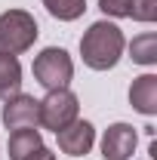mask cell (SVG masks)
<instances>
[{
    "label": "cell",
    "mask_w": 157,
    "mask_h": 160,
    "mask_svg": "<svg viewBox=\"0 0 157 160\" xmlns=\"http://www.w3.org/2000/svg\"><path fill=\"white\" fill-rule=\"evenodd\" d=\"M129 19H136V22H154L157 19V0H133Z\"/></svg>",
    "instance_id": "4fadbf2b"
},
{
    "label": "cell",
    "mask_w": 157,
    "mask_h": 160,
    "mask_svg": "<svg viewBox=\"0 0 157 160\" xmlns=\"http://www.w3.org/2000/svg\"><path fill=\"white\" fill-rule=\"evenodd\" d=\"M102 12L105 16H114V19H129V6L133 0H99Z\"/></svg>",
    "instance_id": "5bb4252c"
},
{
    "label": "cell",
    "mask_w": 157,
    "mask_h": 160,
    "mask_svg": "<svg viewBox=\"0 0 157 160\" xmlns=\"http://www.w3.org/2000/svg\"><path fill=\"white\" fill-rule=\"evenodd\" d=\"M136 151V129L129 123H114L102 136V154L105 160H129Z\"/></svg>",
    "instance_id": "52a82bcc"
},
{
    "label": "cell",
    "mask_w": 157,
    "mask_h": 160,
    "mask_svg": "<svg viewBox=\"0 0 157 160\" xmlns=\"http://www.w3.org/2000/svg\"><path fill=\"white\" fill-rule=\"evenodd\" d=\"M129 105L139 114H157V77L154 74H142L129 86Z\"/></svg>",
    "instance_id": "ba28073f"
},
{
    "label": "cell",
    "mask_w": 157,
    "mask_h": 160,
    "mask_svg": "<svg viewBox=\"0 0 157 160\" xmlns=\"http://www.w3.org/2000/svg\"><path fill=\"white\" fill-rule=\"evenodd\" d=\"M37 22L25 9H9L0 16V52L19 56L25 49H31V43L37 40Z\"/></svg>",
    "instance_id": "7a4b0ae2"
},
{
    "label": "cell",
    "mask_w": 157,
    "mask_h": 160,
    "mask_svg": "<svg viewBox=\"0 0 157 160\" xmlns=\"http://www.w3.org/2000/svg\"><path fill=\"white\" fill-rule=\"evenodd\" d=\"M56 136H59V148L65 151V154H71V157H83V154L93 151L96 129H93L89 120H74V123H68L65 129H59Z\"/></svg>",
    "instance_id": "8992f818"
},
{
    "label": "cell",
    "mask_w": 157,
    "mask_h": 160,
    "mask_svg": "<svg viewBox=\"0 0 157 160\" xmlns=\"http://www.w3.org/2000/svg\"><path fill=\"white\" fill-rule=\"evenodd\" d=\"M40 145V132L37 129H13L9 132V160H25V157H31L34 151H37Z\"/></svg>",
    "instance_id": "30bf717a"
},
{
    "label": "cell",
    "mask_w": 157,
    "mask_h": 160,
    "mask_svg": "<svg viewBox=\"0 0 157 160\" xmlns=\"http://www.w3.org/2000/svg\"><path fill=\"white\" fill-rule=\"evenodd\" d=\"M3 126L6 129H37L40 126V102L34 96L16 92L3 105Z\"/></svg>",
    "instance_id": "5b68a950"
},
{
    "label": "cell",
    "mask_w": 157,
    "mask_h": 160,
    "mask_svg": "<svg viewBox=\"0 0 157 160\" xmlns=\"http://www.w3.org/2000/svg\"><path fill=\"white\" fill-rule=\"evenodd\" d=\"M123 31L114 22H96L80 40V56L93 71H108L123 56Z\"/></svg>",
    "instance_id": "6da1fadb"
},
{
    "label": "cell",
    "mask_w": 157,
    "mask_h": 160,
    "mask_svg": "<svg viewBox=\"0 0 157 160\" xmlns=\"http://www.w3.org/2000/svg\"><path fill=\"white\" fill-rule=\"evenodd\" d=\"M22 86V65L16 56L9 52H0V99H9L16 96Z\"/></svg>",
    "instance_id": "9c48e42d"
},
{
    "label": "cell",
    "mask_w": 157,
    "mask_h": 160,
    "mask_svg": "<svg viewBox=\"0 0 157 160\" xmlns=\"http://www.w3.org/2000/svg\"><path fill=\"white\" fill-rule=\"evenodd\" d=\"M34 77H37L40 86H46L49 92L53 89H68V83L74 77V65H71V56L59 49V46H46L34 59Z\"/></svg>",
    "instance_id": "3957f363"
},
{
    "label": "cell",
    "mask_w": 157,
    "mask_h": 160,
    "mask_svg": "<svg viewBox=\"0 0 157 160\" xmlns=\"http://www.w3.org/2000/svg\"><path fill=\"white\" fill-rule=\"evenodd\" d=\"M129 56L139 65H154L157 62V34H142L129 43Z\"/></svg>",
    "instance_id": "7c38bea8"
},
{
    "label": "cell",
    "mask_w": 157,
    "mask_h": 160,
    "mask_svg": "<svg viewBox=\"0 0 157 160\" xmlns=\"http://www.w3.org/2000/svg\"><path fill=\"white\" fill-rule=\"evenodd\" d=\"M25 160H56V154H53V151H49V148H43V145H40L37 151H34V154H31V157H25Z\"/></svg>",
    "instance_id": "9a60e30c"
},
{
    "label": "cell",
    "mask_w": 157,
    "mask_h": 160,
    "mask_svg": "<svg viewBox=\"0 0 157 160\" xmlns=\"http://www.w3.org/2000/svg\"><path fill=\"white\" fill-rule=\"evenodd\" d=\"M77 111L80 105L71 89H53V92H46V99H40V126L59 132L77 120Z\"/></svg>",
    "instance_id": "277c9868"
},
{
    "label": "cell",
    "mask_w": 157,
    "mask_h": 160,
    "mask_svg": "<svg viewBox=\"0 0 157 160\" xmlns=\"http://www.w3.org/2000/svg\"><path fill=\"white\" fill-rule=\"evenodd\" d=\"M43 6L49 9V16H56L59 22H74L83 16L86 0H43Z\"/></svg>",
    "instance_id": "8fae6325"
}]
</instances>
